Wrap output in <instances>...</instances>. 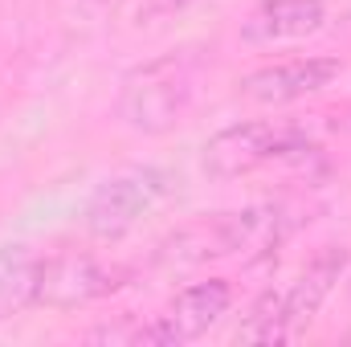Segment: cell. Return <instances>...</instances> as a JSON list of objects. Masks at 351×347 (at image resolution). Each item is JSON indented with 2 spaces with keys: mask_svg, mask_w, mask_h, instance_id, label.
<instances>
[{
  "mask_svg": "<svg viewBox=\"0 0 351 347\" xmlns=\"http://www.w3.org/2000/svg\"><path fill=\"white\" fill-rule=\"evenodd\" d=\"M282 208L274 204H254L237 213H217L204 221H192L160 250L168 265H200L208 258H265L282 241Z\"/></svg>",
  "mask_w": 351,
  "mask_h": 347,
  "instance_id": "6da1fadb",
  "label": "cell"
},
{
  "mask_svg": "<svg viewBox=\"0 0 351 347\" xmlns=\"http://www.w3.org/2000/svg\"><path fill=\"white\" fill-rule=\"evenodd\" d=\"M192 82H196V62L188 53H164V58L139 66L123 82L119 110L135 131L164 135L184 119V110L192 102V90H196Z\"/></svg>",
  "mask_w": 351,
  "mask_h": 347,
  "instance_id": "7a4b0ae2",
  "label": "cell"
},
{
  "mask_svg": "<svg viewBox=\"0 0 351 347\" xmlns=\"http://www.w3.org/2000/svg\"><path fill=\"white\" fill-rule=\"evenodd\" d=\"M168 192L164 168H127L94 188L86 200V229L94 241H123Z\"/></svg>",
  "mask_w": 351,
  "mask_h": 347,
  "instance_id": "3957f363",
  "label": "cell"
},
{
  "mask_svg": "<svg viewBox=\"0 0 351 347\" xmlns=\"http://www.w3.org/2000/svg\"><path fill=\"white\" fill-rule=\"evenodd\" d=\"M302 152H311V143L294 127H282V123H233V127L217 131L204 143L200 164L213 180H233V176H245L254 168H262V164L286 160V156H302Z\"/></svg>",
  "mask_w": 351,
  "mask_h": 347,
  "instance_id": "277c9868",
  "label": "cell"
},
{
  "mask_svg": "<svg viewBox=\"0 0 351 347\" xmlns=\"http://www.w3.org/2000/svg\"><path fill=\"white\" fill-rule=\"evenodd\" d=\"M229 307H233V286H229L225 278L192 282V286H184L172 302H168V311H164L152 327H143L135 339H139V344H168V347L192 344V339H200L208 327H217V323L229 315Z\"/></svg>",
  "mask_w": 351,
  "mask_h": 347,
  "instance_id": "5b68a950",
  "label": "cell"
},
{
  "mask_svg": "<svg viewBox=\"0 0 351 347\" xmlns=\"http://www.w3.org/2000/svg\"><path fill=\"white\" fill-rule=\"evenodd\" d=\"M119 286V274L106 270L98 258L90 254H53L41 258V274H37V302L53 307V311H74L106 298Z\"/></svg>",
  "mask_w": 351,
  "mask_h": 347,
  "instance_id": "8992f818",
  "label": "cell"
},
{
  "mask_svg": "<svg viewBox=\"0 0 351 347\" xmlns=\"http://www.w3.org/2000/svg\"><path fill=\"white\" fill-rule=\"evenodd\" d=\"M335 78H339V58H294V62H278V66H262L245 74L241 94L262 106H286V102L327 90Z\"/></svg>",
  "mask_w": 351,
  "mask_h": 347,
  "instance_id": "52a82bcc",
  "label": "cell"
},
{
  "mask_svg": "<svg viewBox=\"0 0 351 347\" xmlns=\"http://www.w3.org/2000/svg\"><path fill=\"white\" fill-rule=\"evenodd\" d=\"M348 265H351V254L343 246H327V250H319L315 258L298 270L294 286L282 294V315H286L290 335H298V331L319 315V307L331 298V290H335V282L348 274Z\"/></svg>",
  "mask_w": 351,
  "mask_h": 347,
  "instance_id": "ba28073f",
  "label": "cell"
},
{
  "mask_svg": "<svg viewBox=\"0 0 351 347\" xmlns=\"http://www.w3.org/2000/svg\"><path fill=\"white\" fill-rule=\"evenodd\" d=\"M323 25H327L323 0H262L241 21V41H250V45L302 41V37H315Z\"/></svg>",
  "mask_w": 351,
  "mask_h": 347,
  "instance_id": "9c48e42d",
  "label": "cell"
},
{
  "mask_svg": "<svg viewBox=\"0 0 351 347\" xmlns=\"http://www.w3.org/2000/svg\"><path fill=\"white\" fill-rule=\"evenodd\" d=\"M41 258L29 246H0V323L37 307Z\"/></svg>",
  "mask_w": 351,
  "mask_h": 347,
  "instance_id": "30bf717a",
  "label": "cell"
},
{
  "mask_svg": "<svg viewBox=\"0 0 351 347\" xmlns=\"http://www.w3.org/2000/svg\"><path fill=\"white\" fill-rule=\"evenodd\" d=\"M286 339H294V335L282 315V290H265L250 307L245 323L237 327V344H286Z\"/></svg>",
  "mask_w": 351,
  "mask_h": 347,
  "instance_id": "8fae6325",
  "label": "cell"
},
{
  "mask_svg": "<svg viewBox=\"0 0 351 347\" xmlns=\"http://www.w3.org/2000/svg\"><path fill=\"white\" fill-rule=\"evenodd\" d=\"M176 4H184V0H176Z\"/></svg>",
  "mask_w": 351,
  "mask_h": 347,
  "instance_id": "7c38bea8",
  "label": "cell"
}]
</instances>
